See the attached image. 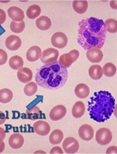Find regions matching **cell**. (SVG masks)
<instances>
[{
	"mask_svg": "<svg viewBox=\"0 0 117 154\" xmlns=\"http://www.w3.org/2000/svg\"><path fill=\"white\" fill-rule=\"evenodd\" d=\"M88 74L90 78L93 80H99L103 75L102 67L100 65H92L88 70Z\"/></svg>",
	"mask_w": 117,
	"mask_h": 154,
	"instance_id": "obj_18",
	"label": "cell"
},
{
	"mask_svg": "<svg viewBox=\"0 0 117 154\" xmlns=\"http://www.w3.org/2000/svg\"><path fill=\"white\" fill-rule=\"evenodd\" d=\"M26 114H27V117L30 120H32V121L40 119L41 117H42V113H41V109H39V107L37 106L30 108V109H27L26 110Z\"/></svg>",
	"mask_w": 117,
	"mask_h": 154,
	"instance_id": "obj_23",
	"label": "cell"
},
{
	"mask_svg": "<svg viewBox=\"0 0 117 154\" xmlns=\"http://www.w3.org/2000/svg\"><path fill=\"white\" fill-rule=\"evenodd\" d=\"M74 92H75L76 97H78L79 99H85L89 96L90 88L87 85L80 83L75 87Z\"/></svg>",
	"mask_w": 117,
	"mask_h": 154,
	"instance_id": "obj_17",
	"label": "cell"
},
{
	"mask_svg": "<svg viewBox=\"0 0 117 154\" xmlns=\"http://www.w3.org/2000/svg\"><path fill=\"white\" fill-rule=\"evenodd\" d=\"M58 63H60L62 66H63L64 67L67 68V67H70L71 65L74 63V59L71 57V55L70 53H64L62 54L59 59H58Z\"/></svg>",
	"mask_w": 117,
	"mask_h": 154,
	"instance_id": "obj_28",
	"label": "cell"
},
{
	"mask_svg": "<svg viewBox=\"0 0 117 154\" xmlns=\"http://www.w3.org/2000/svg\"><path fill=\"white\" fill-rule=\"evenodd\" d=\"M79 143L75 138L68 137L62 143V148L66 153H75L79 149Z\"/></svg>",
	"mask_w": 117,
	"mask_h": 154,
	"instance_id": "obj_7",
	"label": "cell"
},
{
	"mask_svg": "<svg viewBox=\"0 0 117 154\" xmlns=\"http://www.w3.org/2000/svg\"><path fill=\"white\" fill-rule=\"evenodd\" d=\"M58 55H59V52L56 49L49 48L41 53L40 60L44 64H50V63L56 62L57 59L58 58Z\"/></svg>",
	"mask_w": 117,
	"mask_h": 154,
	"instance_id": "obj_5",
	"label": "cell"
},
{
	"mask_svg": "<svg viewBox=\"0 0 117 154\" xmlns=\"http://www.w3.org/2000/svg\"><path fill=\"white\" fill-rule=\"evenodd\" d=\"M51 42L52 45L57 49H63L68 43L67 36L62 32H56L53 34L51 38Z\"/></svg>",
	"mask_w": 117,
	"mask_h": 154,
	"instance_id": "obj_6",
	"label": "cell"
},
{
	"mask_svg": "<svg viewBox=\"0 0 117 154\" xmlns=\"http://www.w3.org/2000/svg\"><path fill=\"white\" fill-rule=\"evenodd\" d=\"M115 109V98L110 92L105 90L94 92L88 101V111L90 117L98 123L109 120Z\"/></svg>",
	"mask_w": 117,
	"mask_h": 154,
	"instance_id": "obj_3",
	"label": "cell"
},
{
	"mask_svg": "<svg viewBox=\"0 0 117 154\" xmlns=\"http://www.w3.org/2000/svg\"><path fill=\"white\" fill-rule=\"evenodd\" d=\"M8 16L13 20V21L21 22L24 19V13L23 10L16 6H11L7 10Z\"/></svg>",
	"mask_w": 117,
	"mask_h": 154,
	"instance_id": "obj_13",
	"label": "cell"
},
{
	"mask_svg": "<svg viewBox=\"0 0 117 154\" xmlns=\"http://www.w3.org/2000/svg\"><path fill=\"white\" fill-rule=\"evenodd\" d=\"M41 10L40 6H38V5H32V6H29L28 9L27 10V13H26V15L29 19L34 20L36 19L38 17L40 16L41 14Z\"/></svg>",
	"mask_w": 117,
	"mask_h": 154,
	"instance_id": "obj_25",
	"label": "cell"
},
{
	"mask_svg": "<svg viewBox=\"0 0 117 154\" xmlns=\"http://www.w3.org/2000/svg\"><path fill=\"white\" fill-rule=\"evenodd\" d=\"M41 49L39 48L37 45H34V46H31L27 52V54H26V57H27V60L29 62H34V61H37L38 59H40L41 56Z\"/></svg>",
	"mask_w": 117,
	"mask_h": 154,
	"instance_id": "obj_16",
	"label": "cell"
},
{
	"mask_svg": "<svg viewBox=\"0 0 117 154\" xmlns=\"http://www.w3.org/2000/svg\"><path fill=\"white\" fill-rule=\"evenodd\" d=\"M116 152H117V149H116V146L109 147L107 150H106V153H107V154H109V153H116Z\"/></svg>",
	"mask_w": 117,
	"mask_h": 154,
	"instance_id": "obj_37",
	"label": "cell"
},
{
	"mask_svg": "<svg viewBox=\"0 0 117 154\" xmlns=\"http://www.w3.org/2000/svg\"><path fill=\"white\" fill-rule=\"evenodd\" d=\"M73 8L74 11L79 14H84L88 8V2L85 0H80V1H74L73 2Z\"/></svg>",
	"mask_w": 117,
	"mask_h": 154,
	"instance_id": "obj_21",
	"label": "cell"
},
{
	"mask_svg": "<svg viewBox=\"0 0 117 154\" xmlns=\"http://www.w3.org/2000/svg\"><path fill=\"white\" fill-rule=\"evenodd\" d=\"M6 20V14L3 10L0 9V25L5 23Z\"/></svg>",
	"mask_w": 117,
	"mask_h": 154,
	"instance_id": "obj_34",
	"label": "cell"
},
{
	"mask_svg": "<svg viewBox=\"0 0 117 154\" xmlns=\"http://www.w3.org/2000/svg\"><path fill=\"white\" fill-rule=\"evenodd\" d=\"M21 39L17 35H12L6 38L5 45L9 50L16 51L19 49L21 46Z\"/></svg>",
	"mask_w": 117,
	"mask_h": 154,
	"instance_id": "obj_12",
	"label": "cell"
},
{
	"mask_svg": "<svg viewBox=\"0 0 117 154\" xmlns=\"http://www.w3.org/2000/svg\"><path fill=\"white\" fill-rule=\"evenodd\" d=\"M95 139L98 144L101 146H106L111 143L112 139V134L109 128H102L98 129L96 132Z\"/></svg>",
	"mask_w": 117,
	"mask_h": 154,
	"instance_id": "obj_4",
	"label": "cell"
},
{
	"mask_svg": "<svg viewBox=\"0 0 117 154\" xmlns=\"http://www.w3.org/2000/svg\"><path fill=\"white\" fill-rule=\"evenodd\" d=\"M87 58L90 62L93 63H100L103 59V53L101 49L98 48H92V49L87 50Z\"/></svg>",
	"mask_w": 117,
	"mask_h": 154,
	"instance_id": "obj_11",
	"label": "cell"
},
{
	"mask_svg": "<svg viewBox=\"0 0 117 154\" xmlns=\"http://www.w3.org/2000/svg\"><path fill=\"white\" fill-rule=\"evenodd\" d=\"M78 135L82 140L91 141L94 137V129L89 125H83L78 130Z\"/></svg>",
	"mask_w": 117,
	"mask_h": 154,
	"instance_id": "obj_10",
	"label": "cell"
},
{
	"mask_svg": "<svg viewBox=\"0 0 117 154\" xmlns=\"http://www.w3.org/2000/svg\"><path fill=\"white\" fill-rule=\"evenodd\" d=\"M24 28H25V22L24 21H12L11 23H10V30H11V31H13L14 33H21L22 31L24 30Z\"/></svg>",
	"mask_w": 117,
	"mask_h": 154,
	"instance_id": "obj_31",
	"label": "cell"
},
{
	"mask_svg": "<svg viewBox=\"0 0 117 154\" xmlns=\"http://www.w3.org/2000/svg\"><path fill=\"white\" fill-rule=\"evenodd\" d=\"M5 137H6V131L2 128H0V143L3 142Z\"/></svg>",
	"mask_w": 117,
	"mask_h": 154,
	"instance_id": "obj_36",
	"label": "cell"
},
{
	"mask_svg": "<svg viewBox=\"0 0 117 154\" xmlns=\"http://www.w3.org/2000/svg\"><path fill=\"white\" fill-rule=\"evenodd\" d=\"M105 25L106 27V31H109V33H116L117 31V21L116 20L109 18L106 20V21H104Z\"/></svg>",
	"mask_w": 117,
	"mask_h": 154,
	"instance_id": "obj_30",
	"label": "cell"
},
{
	"mask_svg": "<svg viewBox=\"0 0 117 154\" xmlns=\"http://www.w3.org/2000/svg\"><path fill=\"white\" fill-rule=\"evenodd\" d=\"M36 26L39 30L41 31H47L52 26V21L50 18L46 16H41L36 20Z\"/></svg>",
	"mask_w": 117,
	"mask_h": 154,
	"instance_id": "obj_19",
	"label": "cell"
},
{
	"mask_svg": "<svg viewBox=\"0 0 117 154\" xmlns=\"http://www.w3.org/2000/svg\"><path fill=\"white\" fill-rule=\"evenodd\" d=\"M85 113V106L81 101L75 103L72 108V115L75 118H80Z\"/></svg>",
	"mask_w": 117,
	"mask_h": 154,
	"instance_id": "obj_20",
	"label": "cell"
},
{
	"mask_svg": "<svg viewBox=\"0 0 117 154\" xmlns=\"http://www.w3.org/2000/svg\"><path fill=\"white\" fill-rule=\"evenodd\" d=\"M66 114V108L63 105H57L51 109L49 117L53 121L62 120Z\"/></svg>",
	"mask_w": 117,
	"mask_h": 154,
	"instance_id": "obj_9",
	"label": "cell"
},
{
	"mask_svg": "<svg viewBox=\"0 0 117 154\" xmlns=\"http://www.w3.org/2000/svg\"><path fill=\"white\" fill-rule=\"evenodd\" d=\"M24 143V139L20 134L19 133H15L10 135L9 139V145L12 149H17L21 148Z\"/></svg>",
	"mask_w": 117,
	"mask_h": 154,
	"instance_id": "obj_15",
	"label": "cell"
},
{
	"mask_svg": "<svg viewBox=\"0 0 117 154\" xmlns=\"http://www.w3.org/2000/svg\"><path fill=\"white\" fill-rule=\"evenodd\" d=\"M5 121H6V115L3 112L0 111V125L5 123Z\"/></svg>",
	"mask_w": 117,
	"mask_h": 154,
	"instance_id": "obj_38",
	"label": "cell"
},
{
	"mask_svg": "<svg viewBox=\"0 0 117 154\" xmlns=\"http://www.w3.org/2000/svg\"><path fill=\"white\" fill-rule=\"evenodd\" d=\"M14 97V94L9 88H2L0 90V103H10Z\"/></svg>",
	"mask_w": 117,
	"mask_h": 154,
	"instance_id": "obj_24",
	"label": "cell"
},
{
	"mask_svg": "<svg viewBox=\"0 0 117 154\" xmlns=\"http://www.w3.org/2000/svg\"><path fill=\"white\" fill-rule=\"evenodd\" d=\"M102 72L108 78H112L116 73V66L112 63H107L102 67Z\"/></svg>",
	"mask_w": 117,
	"mask_h": 154,
	"instance_id": "obj_27",
	"label": "cell"
},
{
	"mask_svg": "<svg viewBox=\"0 0 117 154\" xmlns=\"http://www.w3.org/2000/svg\"><path fill=\"white\" fill-rule=\"evenodd\" d=\"M63 140V133L59 129H56L50 134L49 142L52 145H58Z\"/></svg>",
	"mask_w": 117,
	"mask_h": 154,
	"instance_id": "obj_22",
	"label": "cell"
},
{
	"mask_svg": "<svg viewBox=\"0 0 117 154\" xmlns=\"http://www.w3.org/2000/svg\"><path fill=\"white\" fill-rule=\"evenodd\" d=\"M34 153H45V152H43V151H41V152H39V151H36Z\"/></svg>",
	"mask_w": 117,
	"mask_h": 154,
	"instance_id": "obj_41",
	"label": "cell"
},
{
	"mask_svg": "<svg viewBox=\"0 0 117 154\" xmlns=\"http://www.w3.org/2000/svg\"><path fill=\"white\" fill-rule=\"evenodd\" d=\"M110 5H111V7H112V9L116 10V1H111L110 2Z\"/></svg>",
	"mask_w": 117,
	"mask_h": 154,
	"instance_id": "obj_40",
	"label": "cell"
},
{
	"mask_svg": "<svg viewBox=\"0 0 117 154\" xmlns=\"http://www.w3.org/2000/svg\"><path fill=\"white\" fill-rule=\"evenodd\" d=\"M8 59V54L3 49H0V66L4 65L6 63Z\"/></svg>",
	"mask_w": 117,
	"mask_h": 154,
	"instance_id": "obj_32",
	"label": "cell"
},
{
	"mask_svg": "<svg viewBox=\"0 0 117 154\" xmlns=\"http://www.w3.org/2000/svg\"><path fill=\"white\" fill-rule=\"evenodd\" d=\"M9 65L13 70H19L23 66V59L19 56H14L10 59Z\"/></svg>",
	"mask_w": 117,
	"mask_h": 154,
	"instance_id": "obj_26",
	"label": "cell"
},
{
	"mask_svg": "<svg viewBox=\"0 0 117 154\" xmlns=\"http://www.w3.org/2000/svg\"><path fill=\"white\" fill-rule=\"evenodd\" d=\"M69 53H70V54L71 55V57H73L74 62L77 60L78 57H79V55H80V53H79V51L76 50V49H73V50L70 51Z\"/></svg>",
	"mask_w": 117,
	"mask_h": 154,
	"instance_id": "obj_33",
	"label": "cell"
},
{
	"mask_svg": "<svg viewBox=\"0 0 117 154\" xmlns=\"http://www.w3.org/2000/svg\"><path fill=\"white\" fill-rule=\"evenodd\" d=\"M68 78V71L58 61L45 64L37 70L35 81L38 85L48 90H56L66 84Z\"/></svg>",
	"mask_w": 117,
	"mask_h": 154,
	"instance_id": "obj_2",
	"label": "cell"
},
{
	"mask_svg": "<svg viewBox=\"0 0 117 154\" xmlns=\"http://www.w3.org/2000/svg\"><path fill=\"white\" fill-rule=\"evenodd\" d=\"M106 27L102 20L88 17L79 23L77 42L85 50L104 45L106 38Z\"/></svg>",
	"mask_w": 117,
	"mask_h": 154,
	"instance_id": "obj_1",
	"label": "cell"
},
{
	"mask_svg": "<svg viewBox=\"0 0 117 154\" xmlns=\"http://www.w3.org/2000/svg\"><path fill=\"white\" fill-rule=\"evenodd\" d=\"M38 91V85L34 82H29L28 84L26 85L23 88V92L26 96H34L36 92Z\"/></svg>",
	"mask_w": 117,
	"mask_h": 154,
	"instance_id": "obj_29",
	"label": "cell"
},
{
	"mask_svg": "<svg viewBox=\"0 0 117 154\" xmlns=\"http://www.w3.org/2000/svg\"><path fill=\"white\" fill-rule=\"evenodd\" d=\"M33 78V73L31 69L27 67H21L17 71V78L22 83H29Z\"/></svg>",
	"mask_w": 117,
	"mask_h": 154,
	"instance_id": "obj_14",
	"label": "cell"
},
{
	"mask_svg": "<svg viewBox=\"0 0 117 154\" xmlns=\"http://www.w3.org/2000/svg\"><path fill=\"white\" fill-rule=\"evenodd\" d=\"M4 149H5V143L3 142H1L0 143V153L3 152Z\"/></svg>",
	"mask_w": 117,
	"mask_h": 154,
	"instance_id": "obj_39",
	"label": "cell"
},
{
	"mask_svg": "<svg viewBox=\"0 0 117 154\" xmlns=\"http://www.w3.org/2000/svg\"><path fill=\"white\" fill-rule=\"evenodd\" d=\"M33 129L34 132L38 135L41 136H46L50 132L51 127L46 121H38L34 124Z\"/></svg>",
	"mask_w": 117,
	"mask_h": 154,
	"instance_id": "obj_8",
	"label": "cell"
},
{
	"mask_svg": "<svg viewBox=\"0 0 117 154\" xmlns=\"http://www.w3.org/2000/svg\"><path fill=\"white\" fill-rule=\"evenodd\" d=\"M54 153L62 154L63 153V152H62V149L59 146H55L53 147L50 151V154H54Z\"/></svg>",
	"mask_w": 117,
	"mask_h": 154,
	"instance_id": "obj_35",
	"label": "cell"
}]
</instances>
